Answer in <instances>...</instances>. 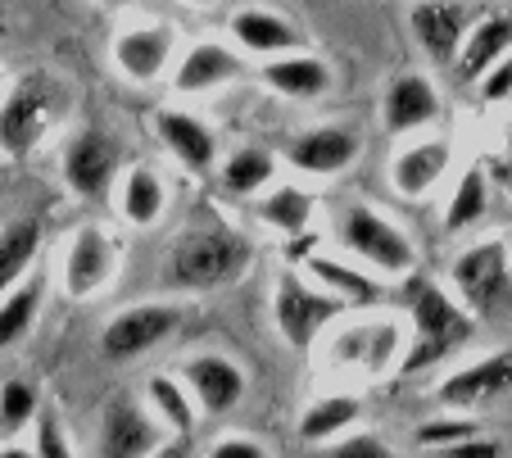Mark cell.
<instances>
[{
	"label": "cell",
	"instance_id": "1",
	"mask_svg": "<svg viewBox=\"0 0 512 458\" xmlns=\"http://www.w3.org/2000/svg\"><path fill=\"white\" fill-rule=\"evenodd\" d=\"M476 336V318L440 286H417L413 291V341L408 354L395 363L399 377H417V372H431L435 363H445L454 350H463Z\"/></svg>",
	"mask_w": 512,
	"mask_h": 458
},
{
	"label": "cell",
	"instance_id": "2",
	"mask_svg": "<svg viewBox=\"0 0 512 458\" xmlns=\"http://www.w3.org/2000/svg\"><path fill=\"white\" fill-rule=\"evenodd\" d=\"M245 264H250V241L236 227H191L186 236H177L168 254V282L186 291H209V286H227L232 277H241Z\"/></svg>",
	"mask_w": 512,
	"mask_h": 458
},
{
	"label": "cell",
	"instance_id": "3",
	"mask_svg": "<svg viewBox=\"0 0 512 458\" xmlns=\"http://www.w3.org/2000/svg\"><path fill=\"white\" fill-rule=\"evenodd\" d=\"M336 236L358 264L372 268V277H408L417 268V245L408 241V232L372 205H349Z\"/></svg>",
	"mask_w": 512,
	"mask_h": 458
},
{
	"label": "cell",
	"instance_id": "4",
	"mask_svg": "<svg viewBox=\"0 0 512 458\" xmlns=\"http://www.w3.org/2000/svg\"><path fill=\"white\" fill-rule=\"evenodd\" d=\"M454 277L458 304L472 313L476 322L481 318H503L512 309V268H508V241H481L467 245L463 254L449 268Z\"/></svg>",
	"mask_w": 512,
	"mask_h": 458
},
{
	"label": "cell",
	"instance_id": "5",
	"mask_svg": "<svg viewBox=\"0 0 512 458\" xmlns=\"http://www.w3.org/2000/svg\"><path fill=\"white\" fill-rule=\"evenodd\" d=\"M340 313H345V304L331 300V295L318 291V286H309L304 277H281L277 295H272L277 332L286 336V345H295V350H309V345L318 341L322 327H331Z\"/></svg>",
	"mask_w": 512,
	"mask_h": 458
},
{
	"label": "cell",
	"instance_id": "6",
	"mask_svg": "<svg viewBox=\"0 0 512 458\" xmlns=\"http://www.w3.org/2000/svg\"><path fill=\"white\" fill-rule=\"evenodd\" d=\"M50 114H55V82L37 78V73L23 78L0 105V150L10 159H23L46 137Z\"/></svg>",
	"mask_w": 512,
	"mask_h": 458
},
{
	"label": "cell",
	"instance_id": "7",
	"mask_svg": "<svg viewBox=\"0 0 512 458\" xmlns=\"http://www.w3.org/2000/svg\"><path fill=\"white\" fill-rule=\"evenodd\" d=\"M399 322L377 318V322H358V327H345V332L331 336L327 359L345 372H363V377H381L399 363Z\"/></svg>",
	"mask_w": 512,
	"mask_h": 458
},
{
	"label": "cell",
	"instance_id": "8",
	"mask_svg": "<svg viewBox=\"0 0 512 458\" xmlns=\"http://www.w3.org/2000/svg\"><path fill=\"white\" fill-rule=\"evenodd\" d=\"M177 327H182V309H177V304H132V309H123L105 332H100V350H105V359L123 363L145 350H155Z\"/></svg>",
	"mask_w": 512,
	"mask_h": 458
},
{
	"label": "cell",
	"instance_id": "9",
	"mask_svg": "<svg viewBox=\"0 0 512 458\" xmlns=\"http://www.w3.org/2000/svg\"><path fill=\"white\" fill-rule=\"evenodd\" d=\"M508 386H512V350H499V354H485V359L449 372V377L431 390V400L440 404V409H454V413L472 418V409L499 400Z\"/></svg>",
	"mask_w": 512,
	"mask_h": 458
},
{
	"label": "cell",
	"instance_id": "10",
	"mask_svg": "<svg viewBox=\"0 0 512 458\" xmlns=\"http://www.w3.org/2000/svg\"><path fill=\"white\" fill-rule=\"evenodd\" d=\"M408 28H413L417 46L435 69H454L463 37L476 28V10L472 5H431V0H422V5L408 10Z\"/></svg>",
	"mask_w": 512,
	"mask_h": 458
},
{
	"label": "cell",
	"instance_id": "11",
	"mask_svg": "<svg viewBox=\"0 0 512 458\" xmlns=\"http://www.w3.org/2000/svg\"><path fill=\"white\" fill-rule=\"evenodd\" d=\"M114 268H118V250L105 236V227H96V223L78 227V236L64 250V291L73 300H87L100 286L114 282Z\"/></svg>",
	"mask_w": 512,
	"mask_h": 458
},
{
	"label": "cell",
	"instance_id": "12",
	"mask_svg": "<svg viewBox=\"0 0 512 458\" xmlns=\"http://www.w3.org/2000/svg\"><path fill=\"white\" fill-rule=\"evenodd\" d=\"M164 440V427L136 400H114L100 418V458H155Z\"/></svg>",
	"mask_w": 512,
	"mask_h": 458
},
{
	"label": "cell",
	"instance_id": "13",
	"mask_svg": "<svg viewBox=\"0 0 512 458\" xmlns=\"http://www.w3.org/2000/svg\"><path fill=\"white\" fill-rule=\"evenodd\" d=\"M182 386L204 413H232L245 400V372L227 354H195L182 363Z\"/></svg>",
	"mask_w": 512,
	"mask_h": 458
},
{
	"label": "cell",
	"instance_id": "14",
	"mask_svg": "<svg viewBox=\"0 0 512 458\" xmlns=\"http://www.w3.org/2000/svg\"><path fill=\"white\" fill-rule=\"evenodd\" d=\"M440 118V91L426 73H399L390 78L386 96H381V127L390 137H408L417 127Z\"/></svg>",
	"mask_w": 512,
	"mask_h": 458
},
{
	"label": "cell",
	"instance_id": "15",
	"mask_svg": "<svg viewBox=\"0 0 512 458\" xmlns=\"http://www.w3.org/2000/svg\"><path fill=\"white\" fill-rule=\"evenodd\" d=\"M449 150L445 137H426V141H408V146L395 150L390 159V186H395L404 200H426V195L440 186V177L449 173Z\"/></svg>",
	"mask_w": 512,
	"mask_h": 458
},
{
	"label": "cell",
	"instance_id": "16",
	"mask_svg": "<svg viewBox=\"0 0 512 458\" xmlns=\"http://www.w3.org/2000/svg\"><path fill=\"white\" fill-rule=\"evenodd\" d=\"M358 159V137L340 123L309 127L304 137L290 141V168L309 177H340Z\"/></svg>",
	"mask_w": 512,
	"mask_h": 458
},
{
	"label": "cell",
	"instance_id": "17",
	"mask_svg": "<svg viewBox=\"0 0 512 458\" xmlns=\"http://www.w3.org/2000/svg\"><path fill=\"white\" fill-rule=\"evenodd\" d=\"M64 182L78 195H100L118 173V141L105 137V132H78L64 150Z\"/></svg>",
	"mask_w": 512,
	"mask_h": 458
},
{
	"label": "cell",
	"instance_id": "18",
	"mask_svg": "<svg viewBox=\"0 0 512 458\" xmlns=\"http://www.w3.org/2000/svg\"><path fill=\"white\" fill-rule=\"evenodd\" d=\"M508 55H512V14H485V19H476V28L463 37V50H458V59H454V73L463 87H472V82H481L485 73Z\"/></svg>",
	"mask_w": 512,
	"mask_h": 458
},
{
	"label": "cell",
	"instance_id": "19",
	"mask_svg": "<svg viewBox=\"0 0 512 458\" xmlns=\"http://www.w3.org/2000/svg\"><path fill=\"white\" fill-rule=\"evenodd\" d=\"M241 73H245V64L232 46H223V41H195L173 73V91L177 96H200V91L223 87V82L241 78Z\"/></svg>",
	"mask_w": 512,
	"mask_h": 458
},
{
	"label": "cell",
	"instance_id": "20",
	"mask_svg": "<svg viewBox=\"0 0 512 458\" xmlns=\"http://www.w3.org/2000/svg\"><path fill=\"white\" fill-rule=\"evenodd\" d=\"M232 41L259 59H281V55H290V50H300V28L290 19H281L277 10L245 5V10L232 14Z\"/></svg>",
	"mask_w": 512,
	"mask_h": 458
},
{
	"label": "cell",
	"instance_id": "21",
	"mask_svg": "<svg viewBox=\"0 0 512 458\" xmlns=\"http://www.w3.org/2000/svg\"><path fill=\"white\" fill-rule=\"evenodd\" d=\"M159 141L173 150V159L186 173H209L213 159H218V137L186 109H159Z\"/></svg>",
	"mask_w": 512,
	"mask_h": 458
},
{
	"label": "cell",
	"instance_id": "22",
	"mask_svg": "<svg viewBox=\"0 0 512 458\" xmlns=\"http://www.w3.org/2000/svg\"><path fill=\"white\" fill-rule=\"evenodd\" d=\"M309 277L318 282V291H327L331 300H340L345 309H377L381 295H386V286H381V277L363 273V268H349L340 264V259H331V254H313L309 264Z\"/></svg>",
	"mask_w": 512,
	"mask_h": 458
},
{
	"label": "cell",
	"instance_id": "23",
	"mask_svg": "<svg viewBox=\"0 0 512 458\" xmlns=\"http://www.w3.org/2000/svg\"><path fill=\"white\" fill-rule=\"evenodd\" d=\"M259 78H263V87H272L286 100H318L331 91L336 73H331V64L318 55H281V59L263 64Z\"/></svg>",
	"mask_w": 512,
	"mask_h": 458
},
{
	"label": "cell",
	"instance_id": "24",
	"mask_svg": "<svg viewBox=\"0 0 512 458\" xmlns=\"http://www.w3.org/2000/svg\"><path fill=\"white\" fill-rule=\"evenodd\" d=\"M173 32L168 28H132L114 41V64L127 82H155L168 69Z\"/></svg>",
	"mask_w": 512,
	"mask_h": 458
},
{
	"label": "cell",
	"instance_id": "25",
	"mask_svg": "<svg viewBox=\"0 0 512 458\" xmlns=\"http://www.w3.org/2000/svg\"><path fill=\"white\" fill-rule=\"evenodd\" d=\"M363 418V400L358 395H327L313 400L300 418V440L304 445H331V440L349 436V427Z\"/></svg>",
	"mask_w": 512,
	"mask_h": 458
},
{
	"label": "cell",
	"instance_id": "26",
	"mask_svg": "<svg viewBox=\"0 0 512 458\" xmlns=\"http://www.w3.org/2000/svg\"><path fill=\"white\" fill-rule=\"evenodd\" d=\"M254 214H259V223H268L281 236H304L313 223V191H304L295 182H281L254 205Z\"/></svg>",
	"mask_w": 512,
	"mask_h": 458
},
{
	"label": "cell",
	"instance_id": "27",
	"mask_svg": "<svg viewBox=\"0 0 512 458\" xmlns=\"http://www.w3.org/2000/svg\"><path fill=\"white\" fill-rule=\"evenodd\" d=\"M145 413L164 431H173V436H191L195 431L191 395H186V386L177 377H168V372H155V377L145 381Z\"/></svg>",
	"mask_w": 512,
	"mask_h": 458
},
{
	"label": "cell",
	"instance_id": "28",
	"mask_svg": "<svg viewBox=\"0 0 512 458\" xmlns=\"http://www.w3.org/2000/svg\"><path fill=\"white\" fill-rule=\"evenodd\" d=\"M41 250V223L37 218H19L0 232V300L28 277L32 259Z\"/></svg>",
	"mask_w": 512,
	"mask_h": 458
},
{
	"label": "cell",
	"instance_id": "29",
	"mask_svg": "<svg viewBox=\"0 0 512 458\" xmlns=\"http://www.w3.org/2000/svg\"><path fill=\"white\" fill-rule=\"evenodd\" d=\"M164 182H159L155 168H141L136 164L132 173L123 177V195H118V209L132 227H155L159 214H164Z\"/></svg>",
	"mask_w": 512,
	"mask_h": 458
},
{
	"label": "cell",
	"instance_id": "30",
	"mask_svg": "<svg viewBox=\"0 0 512 458\" xmlns=\"http://www.w3.org/2000/svg\"><path fill=\"white\" fill-rule=\"evenodd\" d=\"M41 300H46V277H23L5 300H0V350L14 345L19 336H28V327L37 322L41 313Z\"/></svg>",
	"mask_w": 512,
	"mask_h": 458
},
{
	"label": "cell",
	"instance_id": "31",
	"mask_svg": "<svg viewBox=\"0 0 512 458\" xmlns=\"http://www.w3.org/2000/svg\"><path fill=\"white\" fill-rule=\"evenodd\" d=\"M485 209H490V182H485L481 168H467V173L458 177L454 195H449L445 236H458V232H467V227H476L485 218Z\"/></svg>",
	"mask_w": 512,
	"mask_h": 458
},
{
	"label": "cell",
	"instance_id": "32",
	"mask_svg": "<svg viewBox=\"0 0 512 458\" xmlns=\"http://www.w3.org/2000/svg\"><path fill=\"white\" fill-rule=\"evenodd\" d=\"M272 177H277V159H272V150L259 146L236 150L223 164V186L232 195H259L263 186H272Z\"/></svg>",
	"mask_w": 512,
	"mask_h": 458
},
{
	"label": "cell",
	"instance_id": "33",
	"mask_svg": "<svg viewBox=\"0 0 512 458\" xmlns=\"http://www.w3.org/2000/svg\"><path fill=\"white\" fill-rule=\"evenodd\" d=\"M37 413H41V404L28 381H5L0 386V440H14L23 427H32Z\"/></svg>",
	"mask_w": 512,
	"mask_h": 458
},
{
	"label": "cell",
	"instance_id": "34",
	"mask_svg": "<svg viewBox=\"0 0 512 458\" xmlns=\"http://www.w3.org/2000/svg\"><path fill=\"white\" fill-rule=\"evenodd\" d=\"M472 436H481V422L467 418V413L426 418V422H417V431H413L417 449H431V454H440V449H449V445H463V440H472Z\"/></svg>",
	"mask_w": 512,
	"mask_h": 458
},
{
	"label": "cell",
	"instance_id": "35",
	"mask_svg": "<svg viewBox=\"0 0 512 458\" xmlns=\"http://www.w3.org/2000/svg\"><path fill=\"white\" fill-rule=\"evenodd\" d=\"M327 458H395V449L381 436H372V431H349V436L331 440Z\"/></svg>",
	"mask_w": 512,
	"mask_h": 458
},
{
	"label": "cell",
	"instance_id": "36",
	"mask_svg": "<svg viewBox=\"0 0 512 458\" xmlns=\"http://www.w3.org/2000/svg\"><path fill=\"white\" fill-rule=\"evenodd\" d=\"M37 458H73V449H68L64 431H59V418L55 413H41L37 418V449H32Z\"/></svg>",
	"mask_w": 512,
	"mask_h": 458
},
{
	"label": "cell",
	"instance_id": "37",
	"mask_svg": "<svg viewBox=\"0 0 512 458\" xmlns=\"http://www.w3.org/2000/svg\"><path fill=\"white\" fill-rule=\"evenodd\" d=\"M508 96H512V55L499 59V64L481 78V100L485 105H503Z\"/></svg>",
	"mask_w": 512,
	"mask_h": 458
},
{
	"label": "cell",
	"instance_id": "38",
	"mask_svg": "<svg viewBox=\"0 0 512 458\" xmlns=\"http://www.w3.org/2000/svg\"><path fill=\"white\" fill-rule=\"evenodd\" d=\"M204 458H268V449H263L259 440H250V436H223L218 445H209V454Z\"/></svg>",
	"mask_w": 512,
	"mask_h": 458
},
{
	"label": "cell",
	"instance_id": "39",
	"mask_svg": "<svg viewBox=\"0 0 512 458\" xmlns=\"http://www.w3.org/2000/svg\"><path fill=\"white\" fill-rule=\"evenodd\" d=\"M435 458H503V445L499 440H485V436H472V440H463V445H449V449H440Z\"/></svg>",
	"mask_w": 512,
	"mask_h": 458
},
{
	"label": "cell",
	"instance_id": "40",
	"mask_svg": "<svg viewBox=\"0 0 512 458\" xmlns=\"http://www.w3.org/2000/svg\"><path fill=\"white\" fill-rule=\"evenodd\" d=\"M155 458H191V436H168Z\"/></svg>",
	"mask_w": 512,
	"mask_h": 458
},
{
	"label": "cell",
	"instance_id": "41",
	"mask_svg": "<svg viewBox=\"0 0 512 458\" xmlns=\"http://www.w3.org/2000/svg\"><path fill=\"white\" fill-rule=\"evenodd\" d=\"M0 458H37V454H32V449H14V445H10V449H5V454H0Z\"/></svg>",
	"mask_w": 512,
	"mask_h": 458
}]
</instances>
